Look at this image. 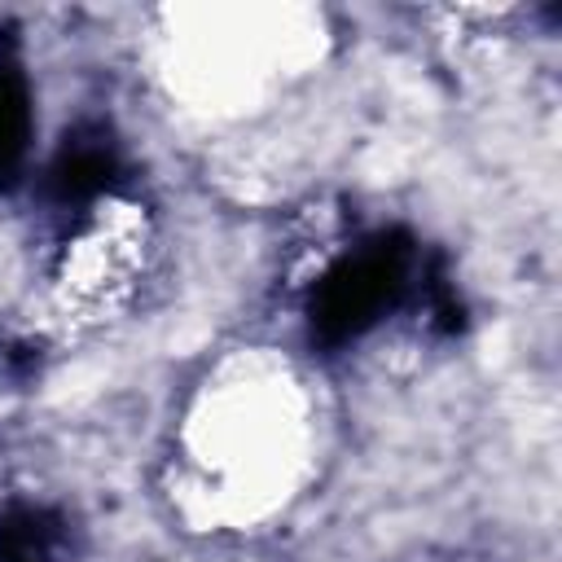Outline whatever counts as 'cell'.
I'll return each mask as SVG.
<instances>
[{
	"label": "cell",
	"instance_id": "3957f363",
	"mask_svg": "<svg viewBox=\"0 0 562 562\" xmlns=\"http://www.w3.org/2000/svg\"><path fill=\"white\" fill-rule=\"evenodd\" d=\"M31 140V92L13 57H0V189H13Z\"/></svg>",
	"mask_w": 562,
	"mask_h": 562
},
{
	"label": "cell",
	"instance_id": "7a4b0ae2",
	"mask_svg": "<svg viewBox=\"0 0 562 562\" xmlns=\"http://www.w3.org/2000/svg\"><path fill=\"white\" fill-rule=\"evenodd\" d=\"M119 176V154L105 132H70L48 167V193L61 206H83L101 198Z\"/></svg>",
	"mask_w": 562,
	"mask_h": 562
},
{
	"label": "cell",
	"instance_id": "277c9868",
	"mask_svg": "<svg viewBox=\"0 0 562 562\" xmlns=\"http://www.w3.org/2000/svg\"><path fill=\"white\" fill-rule=\"evenodd\" d=\"M61 518L35 505H9L0 514V562H57Z\"/></svg>",
	"mask_w": 562,
	"mask_h": 562
},
{
	"label": "cell",
	"instance_id": "6da1fadb",
	"mask_svg": "<svg viewBox=\"0 0 562 562\" xmlns=\"http://www.w3.org/2000/svg\"><path fill=\"white\" fill-rule=\"evenodd\" d=\"M413 241L404 233H378L356 255H342L312 290L307 316L312 338L325 347H342L373 329L404 294Z\"/></svg>",
	"mask_w": 562,
	"mask_h": 562
}]
</instances>
